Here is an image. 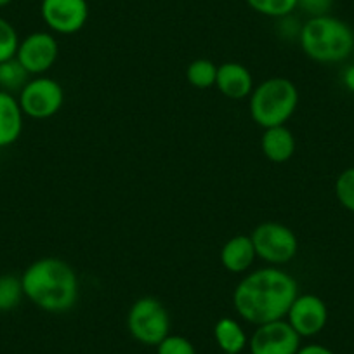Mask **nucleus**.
Returning <instances> with one entry per match:
<instances>
[{
    "instance_id": "1",
    "label": "nucleus",
    "mask_w": 354,
    "mask_h": 354,
    "mask_svg": "<svg viewBox=\"0 0 354 354\" xmlns=\"http://www.w3.org/2000/svg\"><path fill=\"white\" fill-rule=\"evenodd\" d=\"M299 285L292 274L268 266L241 278L233 292V306L245 322L259 326L287 318Z\"/></svg>"
},
{
    "instance_id": "2",
    "label": "nucleus",
    "mask_w": 354,
    "mask_h": 354,
    "mask_svg": "<svg viewBox=\"0 0 354 354\" xmlns=\"http://www.w3.org/2000/svg\"><path fill=\"white\" fill-rule=\"evenodd\" d=\"M25 297L32 304L53 315L68 313L80 297V281L66 261L42 257L32 262L21 274Z\"/></svg>"
},
{
    "instance_id": "3",
    "label": "nucleus",
    "mask_w": 354,
    "mask_h": 354,
    "mask_svg": "<svg viewBox=\"0 0 354 354\" xmlns=\"http://www.w3.org/2000/svg\"><path fill=\"white\" fill-rule=\"evenodd\" d=\"M299 44L306 56L316 63H340L354 50V32L342 19L318 16L302 25Z\"/></svg>"
},
{
    "instance_id": "4",
    "label": "nucleus",
    "mask_w": 354,
    "mask_h": 354,
    "mask_svg": "<svg viewBox=\"0 0 354 354\" xmlns=\"http://www.w3.org/2000/svg\"><path fill=\"white\" fill-rule=\"evenodd\" d=\"M299 106V91L285 77L266 78L254 87L248 101L250 117L259 127L270 129L285 125Z\"/></svg>"
},
{
    "instance_id": "5",
    "label": "nucleus",
    "mask_w": 354,
    "mask_h": 354,
    "mask_svg": "<svg viewBox=\"0 0 354 354\" xmlns=\"http://www.w3.org/2000/svg\"><path fill=\"white\" fill-rule=\"evenodd\" d=\"M129 333L145 346H158L170 335V316L165 306L155 297H141L127 315Z\"/></svg>"
},
{
    "instance_id": "6",
    "label": "nucleus",
    "mask_w": 354,
    "mask_h": 354,
    "mask_svg": "<svg viewBox=\"0 0 354 354\" xmlns=\"http://www.w3.org/2000/svg\"><path fill=\"white\" fill-rule=\"evenodd\" d=\"M252 243L261 261L270 266L288 264L297 255L299 240L294 231L280 223H262L252 231Z\"/></svg>"
},
{
    "instance_id": "7",
    "label": "nucleus",
    "mask_w": 354,
    "mask_h": 354,
    "mask_svg": "<svg viewBox=\"0 0 354 354\" xmlns=\"http://www.w3.org/2000/svg\"><path fill=\"white\" fill-rule=\"evenodd\" d=\"M19 106L25 117L33 120H47L59 113L64 104V88L50 77L30 78L18 94Z\"/></svg>"
},
{
    "instance_id": "8",
    "label": "nucleus",
    "mask_w": 354,
    "mask_h": 354,
    "mask_svg": "<svg viewBox=\"0 0 354 354\" xmlns=\"http://www.w3.org/2000/svg\"><path fill=\"white\" fill-rule=\"evenodd\" d=\"M57 56H59V44L49 32H33L26 35L25 39L19 40L18 53H16V59L30 75L35 77L47 73L56 64Z\"/></svg>"
},
{
    "instance_id": "9",
    "label": "nucleus",
    "mask_w": 354,
    "mask_h": 354,
    "mask_svg": "<svg viewBox=\"0 0 354 354\" xmlns=\"http://www.w3.org/2000/svg\"><path fill=\"white\" fill-rule=\"evenodd\" d=\"M40 15L50 32L73 35L87 23L88 4L87 0H42Z\"/></svg>"
},
{
    "instance_id": "10",
    "label": "nucleus",
    "mask_w": 354,
    "mask_h": 354,
    "mask_svg": "<svg viewBox=\"0 0 354 354\" xmlns=\"http://www.w3.org/2000/svg\"><path fill=\"white\" fill-rule=\"evenodd\" d=\"M250 354H297L301 335L288 325L287 319L264 323L255 328L248 340Z\"/></svg>"
},
{
    "instance_id": "11",
    "label": "nucleus",
    "mask_w": 354,
    "mask_h": 354,
    "mask_svg": "<svg viewBox=\"0 0 354 354\" xmlns=\"http://www.w3.org/2000/svg\"><path fill=\"white\" fill-rule=\"evenodd\" d=\"M288 325L302 337H315L328 322V309L323 299L315 294H302L295 297L287 313Z\"/></svg>"
},
{
    "instance_id": "12",
    "label": "nucleus",
    "mask_w": 354,
    "mask_h": 354,
    "mask_svg": "<svg viewBox=\"0 0 354 354\" xmlns=\"http://www.w3.org/2000/svg\"><path fill=\"white\" fill-rule=\"evenodd\" d=\"M216 87L227 100L240 101L250 97L252 91H254V78L245 64L230 61V63H223L221 66H217Z\"/></svg>"
},
{
    "instance_id": "13",
    "label": "nucleus",
    "mask_w": 354,
    "mask_h": 354,
    "mask_svg": "<svg viewBox=\"0 0 354 354\" xmlns=\"http://www.w3.org/2000/svg\"><path fill=\"white\" fill-rule=\"evenodd\" d=\"M25 113L15 94L0 91V149L15 145L23 134Z\"/></svg>"
},
{
    "instance_id": "14",
    "label": "nucleus",
    "mask_w": 354,
    "mask_h": 354,
    "mask_svg": "<svg viewBox=\"0 0 354 354\" xmlns=\"http://www.w3.org/2000/svg\"><path fill=\"white\" fill-rule=\"evenodd\" d=\"M257 259L252 238L247 234H236L224 243L221 250V264L230 273L240 274L250 270L254 261Z\"/></svg>"
},
{
    "instance_id": "15",
    "label": "nucleus",
    "mask_w": 354,
    "mask_h": 354,
    "mask_svg": "<svg viewBox=\"0 0 354 354\" xmlns=\"http://www.w3.org/2000/svg\"><path fill=\"white\" fill-rule=\"evenodd\" d=\"M261 149L270 162L285 163L294 156L295 138L287 125L264 129V134L261 138Z\"/></svg>"
},
{
    "instance_id": "16",
    "label": "nucleus",
    "mask_w": 354,
    "mask_h": 354,
    "mask_svg": "<svg viewBox=\"0 0 354 354\" xmlns=\"http://www.w3.org/2000/svg\"><path fill=\"white\" fill-rule=\"evenodd\" d=\"M214 337L223 353L240 354L247 347L248 339L243 326L233 318H221L214 326Z\"/></svg>"
},
{
    "instance_id": "17",
    "label": "nucleus",
    "mask_w": 354,
    "mask_h": 354,
    "mask_svg": "<svg viewBox=\"0 0 354 354\" xmlns=\"http://www.w3.org/2000/svg\"><path fill=\"white\" fill-rule=\"evenodd\" d=\"M28 80L30 73L16 57L0 63V91H6L9 94H19Z\"/></svg>"
},
{
    "instance_id": "18",
    "label": "nucleus",
    "mask_w": 354,
    "mask_h": 354,
    "mask_svg": "<svg viewBox=\"0 0 354 354\" xmlns=\"http://www.w3.org/2000/svg\"><path fill=\"white\" fill-rule=\"evenodd\" d=\"M23 292L21 277L15 274H0V313H9L21 304Z\"/></svg>"
},
{
    "instance_id": "19",
    "label": "nucleus",
    "mask_w": 354,
    "mask_h": 354,
    "mask_svg": "<svg viewBox=\"0 0 354 354\" xmlns=\"http://www.w3.org/2000/svg\"><path fill=\"white\" fill-rule=\"evenodd\" d=\"M217 64L210 59H196L186 68V80L196 88H209L216 85Z\"/></svg>"
},
{
    "instance_id": "20",
    "label": "nucleus",
    "mask_w": 354,
    "mask_h": 354,
    "mask_svg": "<svg viewBox=\"0 0 354 354\" xmlns=\"http://www.w3.org/2000/svg\"><path fill=\"white\" fill-rule=\"evenodd\" d=\"M299 0H247L248 8L268 18H285L297 9Z\"/></svg>"
},
{
    "instance_id": "21",
    "label": "nucleus",
    "mask_w": 354,
    "mask_h": 354,
    "mask_svg": "<svg viewBox=\"0 0 354 354\" xmlns=\"http://www.w3.org/2000/svg\"><path fill=\"white\" fill-rule=\"evenodd\" d=\"M19 47V37L8 19L0 18V63L15 59Z\"/></svg>"
},
{
    "instance_id": "22",
    "label": "nucleus",
    "mask_w": 354,
    "mask_h": 354,
    "mask_svg": "<svg viewBox=\"0 0 354 354\" xmlns=\"http://www.w3.org/2000/svg\"><path fill=\"white\" fill-rule=\"evenodd\" d=\"M335 196L344 209L354 214V167H349L337 177Z\"/></svg>"
},
{
    "instance_id": "23",
    "label": "nucleus",
    "mask_w": 354,
    "mask_h": 354,
    "mask_svg": "<svg viewBox=\"0 0 354 354\" xmlns=\"http://www.w3.org/2000/svg\"><path fill=\"white\" fill-rule=\"evenodd\" d=\"M156 354H196L192 340L183 335H167L156 346Z\"/></svg>"
},
{
    "instance_id": "24",
    "label": "nucleus",
    "mask_w": 354,
    "mask_h": 354,
    "mask_svg": "<svg viewBox=\"0 0 354 354\" xmlns=\"http://www.w3.org/2000/svg\"><path fill=\"white\" fill-rule=\"evenodd\" d=\"M333 6V0H299L297 9L309 16V18H318V16L330 15V9Z\"/></svg>"
},
{
    "instance_id": "25",
    "label": "nucleus",
    "mask_w": 354,
    "mask_h": 354,
    "mask_svg": "<svg viewBox=\"0 0 354 354\" xmlns=\"http://www.w3.org/2000/svg\"><path fill=\"white\" fill-rule=\"evenodd\" d=\"M297 354H335L330 351L328 347L322 346V344H308V346H301Z\"/></svg>"
},
{
    "instance_id": "26",
    "label": "nucleus",
    "mask_w": 354,
    "mask_h": 354,
    "mask_svg": "<svg viewBox=\"0 0 354 354\" xmlns=\"http://www.w3.org/2000/svg\"><path fill=\"white\" fill-rule=\"evenodd\" d=\"M342 82L349 93L354 94V64L347 66L342 73Z\"/></svg>"
},
{
    "instance_id": "27",
    "label": "nucleus",
    "mask_w": 354,
    "mask_h": 354,
    "mask_svg": "<svg viewBox=\"0 0 354 354\" xmlns=\"http://www.w3.org/2000/svg\"><path fill=\"white\" fill-rule=\"evenodd\" d=\"M11 2H12V0H0V9L8 8V6L11 4Z\"/></svg>"
},
{
    "instance_id": "28",
    "label": "nucleus",
    "mask_w": 354,
    "mask_h": 354,
    "mask_svg": "<svg viewBox=\"0 0 354 354\" xmlns=\"http://www.w3.org/2000/svg\"><path fill=\"white\" fill-rule=\"evenodd\" d=\"M223 354H227V353H223Z\"/></svg>"
},
{
    "instance_id": "29",
    "label": "nucleus",
    "mask_w": 354,
    "mask_h": 354,
    "mask_svg": "<svg viewBox=\"0 0 354 354\" xmlns=\"http://www.w3.org/2000/svg\"><path fill=\"white\" fill-rule=\"evenodd\" d=\"M353 53H354V50H353Z\"/></svg>"
}]
</instances>
